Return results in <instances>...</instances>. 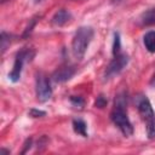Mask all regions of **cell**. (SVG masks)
Returning <instances> with one entry per match:
<instances>
[{
	"label": "cell",
	"instance_id": "cell-1",
	"mask_svg": "<svg viewBox=\"0 0 155 155\" xmlns=\"http://www.w3.org/2000/svg\"><path fill=\"white\" fill-rule=\"evenodd\" d=\"M126 104H127V97L125 93H120L115 98L114 109L110 113V119L117 126V128L126 136L130 137L133 133V126L127 116L126 111Z\"/></svg>",
	"mask_w": 155,
	"mask_h": 155
},
{
	"label": "cell",
	"instance_id": "cell-2",
	"mask_svg": "<svg viewBox=\"0 0 155 155\" xmlns=\"http://www.w3.org/2000/svg\"><path fill=\"white\" fill-rule=\"evenodd\" d=\"M93 38V29L91 27H80L71 41V52L76 59H82L90 42Z\"/></svg>",
	"mask_w": 155,
	"mask_h": 155
},
{
	"label": "cell",
	"instance_id": "cell-3",
	"mask_svg": "<svg viewBox=\"0 0 155 155\" xmlns=\"http://www.w3.org/2000/svg\"><path fill=\"white\" fill-rule=\"evenodd\" d=\"M137 108L145 122L147 133L149 138H155V113L149 99L145 96H138L137 98Z\"/></svg>",
	"mask_w": 155,
	"mask_h": 155
},
{
	"label": "cell",
	"instance_id": "cell-4",
	"mask_svg": "<svg viewBox=\"0 0 155 155\" xmlns=\"http://www.w3.org/2000/svg\"><path fill=\"white\" fill-rule=\"evenodd\" d=\"M128 63V56L125 53H119L115 56V58L109 63L105 70V79H111L115 75L120 74L122 69L127 65Z\"/></svg>",
	"mask_w": 155,
	"mask_h": 155
},
{
	"label": "cell",
	"instance_id": "cell-5",
	"mask_svg": "<svg viewBox=\"0 0 155 155\" xmlns=\"http://www.w3.org/2000/svg\"><path fill=\"white\" fill-rule=\"evenodd\" d=\"M36 97L40 102H46L52 96V88L47 78L42 74H39L36 78Z\"/></svg>",
	"mask_w": 155,
	"mask_h": 155
},
{
	"label": "cell",
	"instance_id": "cell-6",
	"mask_svg": "<svg viewBox=\"0 0 155 155\" xmlns=\"http://www.w3.org/2000/svg\"><path fill=\"white\" fill-rule=\"evenodd\" d=\"M29 57V51L28 50H22L16 59H15V63H13V68L11 70V73L8 74V78L12 82H17L19 79H21V74H22V69H23V64H24V61Z\"/></svg>",
	"mask_w": 155,
	"mask_h": 155
},
{
	"label": "cell",
	"instance_id": "cell-7",
	"mask_svg": "<svg viewBox=\"0 0 155 155\" xmlns=\"http://www.w3.org/2000/svg\"><path fill=\"white\" fill-rule=\"evenodd\" d=\"M74 74H75V69L73 67H69V65L61 67L53 73L52 80L54 82H64V81H68Z\"/></svg>",
	"mask_w": 155,
	"mask_h": 155
},
{
	"label": "cell",
	"instance_id": "cell-8",
	"mask_svg": "<svg viewBox=\"0 0 155 155\" xmlns=\"http://www.w3.org/2000/svg\"><path fill=\"white\" fill-rule=\"evenodd\" d=\"M70 19H71V13H70L69 11L62 8V10L57 11V12L53 15V17H52V19H51V23H52L54 27H62V25L67 24Z\"/></svg>",
	"mask_w": 155,
	"mask_h": 155
},
{
	"label": "cell",
	"instance_id": "cell-9",
	"mask_svg": "<svg viewBox=\"0 0 155 155\" xmlns=\"http://www.w3.org/2000/svg\"><path fill=\"white\" fill-rule=\"evenodd\" d=\"M143 42H144V46L145 48L151 52V53H155V30H151V31H148L144 38H143Z\"/></svg>",
	"mask_w": 155,
	"mask_h": 155
},
{
	"label": "cell",
	"instance_id": "cell-10",
	"mask_svg": "<svg viewBox=\"0 0 155 155\" xmlns=\"http://www.w3.org/2000/svg\"><path fill=\"white\" fill-rule=\"evenodd\" d=\"M73 128L75 131V133L82 136V137H87V125L85 124L84 120L81 119H75L73 121Z\"/></svg>",
	"mask_w": 155,
	"mask_h": 155
},
{
	"label": "cell",
	"instance_id": "cell-11",
	"mask_svg": "<svg viewBox=\"0 0 155 155\" xmlns=\"http://www.w3.org/2000/svg\"><path fill=\"white\" fill-rule=\"evenodd\" d=\"M120 46H121L120 35H119V33H115V34H114V45H113V53H114V56L119 54V52H120Z\"/></svg>",
	"mask_w": 155,
	"mask_h": 155
},
{
	"label": "cell",
	"instance_id": "cell-12",
	"mask_svg": "<svg viewBox=\"0 0 155 155\" xmlns=\"http://www.w3.org/2000/svg\"><path fill=\"white\" fill-rule=\"evenodd\" d=\"M143 22L147 23V24L155 22V8L149 10L147 13H144V19H143Z\"/></svg>",
	"mask_w": 155,
	"mask_h": 155
},
{
	"label": "cell",
	"instance_id": "cell-13",
	"mask_svg": "<svg viewBox=\"0 0 155 155\" xmlns=\"http://www.w3.org/2000/svg\"><path fill=\"white\" fill-rule=\"evenodd\" d=\"M70 102H71V104H73L74 107L80 108V109L85 105V101H84L81 97H78V96H73V97L70 98Z\"/></svg>",
	"mask_w": 155,
	"mask_h": 155
},
{
	"label": "cell",
	"instance_id": "cell-14",
	"mask_svg": "<svg viewBox=\"0 0 155 155\" xmlns=\"http://www.w3.org/2000/svg\"><path fill=\"white\" fill-rule=\"evenodd\" d=\"M10 44V35H7L5 31L1 33V51L5 52L7 45Z\"/></svg>",
	"mask_w": 155,
	"mask_h": 155
},
{
	"label": "cell",
	"instance_id": "cell-15",
	"mask_svg": "<svg viewBox=\"0 0 155 155\" xmlns=\"http://www.w3.org/2000/svg\"><path fill=\"white\" fill-rule=\"evenodd\" d=\"M107 99H105V97L104 96H98L97 97V101H96V103H94V105L97 107V108H104L105 105H107Z\"/></svg>",
	"mask_w": 155,
	"mask_h": 155
},
{
	"label": "cell",
	"instance_id": "cell-16",
	"mask_svg": "<svg viewBox=\"0 0 155 155\" xmlns=\"http://www.w3.org/2000/svg\"><path fill=\"white\" fill-rule=\"evenodd\" d=\"M29 115L33 116V117H41V116H45L46 113L42 111V110H38V109H31L29 111Z\"/></svg>",
	"mask_w": 155,
	"mask_h": 155
},
{
	"label": "cell",
	"instance_id": "cell-17",
	"mask_svg": "<svg viewBox=\"0 0 155 155\" xmlns=\"http://www.w3.org/2000/svg\"><path fill=\"white\" fill-rule=\"evenodd\" d=\"M150 85H151L153 87H155V73H154V75H153V78H151V80H150Z\"/></svg>",
	"mask_w": 155,
	"mask_h": 155
},
{
	"label": "cell",
	"instance_id": "cell-18",
	"mask_svg": "<svg viewBox=\"0 0 155 155\" xmlns=\"http://www.w3.org/2000/svg\"><path fill=\"white\" fill-rule=\"evenodd\" d=\"M5 154H10V151L6 150V149H1L0 150V155H5Z\"/></svg>",
	"mask_w": 155,
	"mask_h": 155
},
{
	"label": "cell",
	"instance_id": "cell-19",
	"mask_svg": "<svg viewBox=\"0 0 155 155\" xmlns=\"http://www.w3.org/2000/svg\"><path fill=\"white\" fill-rule=\"evenodd\" d=\"M119 1H121V0H111V2H119Z\"/></svg>",
	"mask_w": 155,
	"mask_h": 155
},
{
	"label": "cell",
	"instance_id": "cell-20",
	"mask_svg": "<svg viewBox=\"0 0 155 155\" xmlns=\"http://www.w3.org/2000/svg\"><path fill=\"white\" fill-rule=\"evenodd\" d=\"M35 1V4H38V2H40V1H42V0H34Z\"/></svg>",
	"mask_w": 155,
	"mask_h": 155
}]
</instances>
